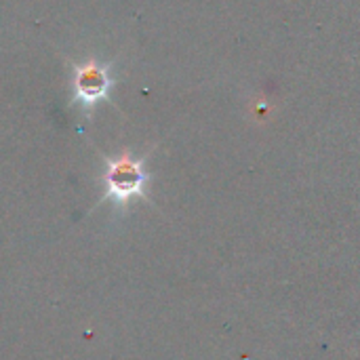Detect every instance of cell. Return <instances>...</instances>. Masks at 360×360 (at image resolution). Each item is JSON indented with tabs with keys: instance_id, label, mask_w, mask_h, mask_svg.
<instances>
[{
	"instance_id": "obj_1",
	"label": "cell",
	"mask_w": 360,
	"mask_h": 360,
	"mask_svg": "<svg viewBox=\"0 0 360 360\" xmlns=\"http://www.w3.org/2000/svg\"><path fill=\"white\" fill-rule=\"evenodd\" d=\"M150 175L146 173L143 160L135 158L129 152H122L114 158L105 160V200H112L114 205H127L135 198L146 196Z\"/></svg>"
},
{
	"instance_id": "obj_2",
	"label": "cell",
	"mask_w": 360,
	"mask_h": 360,
	"mask_svg": "<svg viewBox=\"0 0 360 360\" xmlns=\"http://www.w3.org/2000/svg\"><path fill=\"white\" fill-rule=\"evenodd\" d=\"M112 86L114 76L110 63H103L99 59L72 63V105H78L80 112L91 114L95 105L110 97Z\"/></svg>"
}]
</instances>
